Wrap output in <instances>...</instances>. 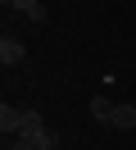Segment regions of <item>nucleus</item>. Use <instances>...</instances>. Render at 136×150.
I'll return each mask as SVG.
<instances>
[{
	"label": "nucleus",
	"instance_id": "1",
	"mask_svg": "<svg viewBox=\"0 0 136 150\" xmlns=\"http://www.w3.org/2000/svg\"><path fill=\"white\" fill-rule=\"evenodd\" d=\"M23 59H27V46L14 37V32H5V37H0V64L14 68V64H23Z\"/></svg>",
	"mask_w": 136,
	"mask_h": 150
},
{
	"label": "nucleus",
	"instance_id": "2",
	"mask_svg": "<svg viewBox=\"0 0 136 150\" xmlns=\"http://www.w3.org/2000/svg\"><path fill=\"white\" fill-rule=\"evenodd\" d=\"M0 132H5V137H18V132H23V109H0Z\"/></svg>",
	"mask_w": 136,
	"mask_h": 150
},
{
	"label": "nucleus",
	"instance_id": "3",
	"mask_svg": "<svg viewBox=\"0 0 136 150\" xmlns=\"http://www.w3.org/2000/svg\"><path fill=\"white\" fill-rule=\"evenodd\" d=\"M109 127L132 132V127H136V105H113V123H109Z\"/></svg>",
	"mask_w": 136,
	"mask_h": 150
},
{
	"label": "nucleus",
	"instance_id": "4",
	"mask_svg": "<svg viewBox=\"0 0 136 150\" xmlns=\"http://www.w3.org/2000/svg\"><path fill=\"white\" fill-rule=\"evenodd\" d=\"M91 118L109 127V123H113V100H109V96H95V100H91Z\"/></svg>",
	"mask_w": 136,
	"mask_h": 150
},
{
	"label": "nucleus",
	"instance_id": "5",
	"mask_svg": "<svg viewBox=\"0 0 136 150\" xmlns=\"http://www.w3.org/2000/svg\"><path fill=\"white\" fill-rule=\"evenodd\" d=\"M27 18H32V23H36V28H45V23H50V9H45V5H36V9H32V14H27Z\"/></svg>",
	"mask_w": 136,
	"mask_h": 150
},
{
	"label": "nucleus",
	"instance_id": "6",
	"mask_svg": "<svg viewBox=\"0 0 136 150\" xmlns=\"http://www.w3.org/2000/svg\"><path fill=\"white\" fill-rule=\"evenodd\" d=\"M36 5H41V0H9V9H23V14H32Z\"/></svg>",
	"mask_w": 136,
	"mask_h": 150
},
{
	"label": "nucleus",
	"instance_id": "7",
	"mask_svg": "<svg viewBox=\"0 0 136 150\" xmlns=\"http://www.w3.org/2000/svg\"><path fill=\"white\" fill-rule=\"evenodd\" d=\"M9 150H36V146H32L27 137H9Z\"/></svg>",
	"mask_w": 136,
	"mask_h": 150
}]
</instances>
